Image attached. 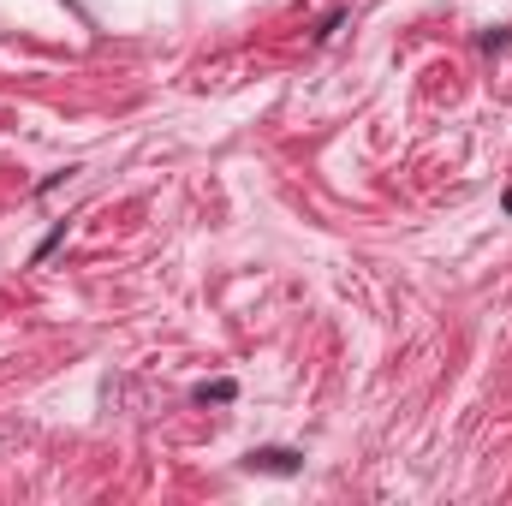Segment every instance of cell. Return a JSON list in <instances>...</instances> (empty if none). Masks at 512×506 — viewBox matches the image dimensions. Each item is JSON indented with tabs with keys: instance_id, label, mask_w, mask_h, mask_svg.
<instances>
[{
	"instance_id": "6da1fadb",
	"label": "cell",
	"mask_w": 512,
	"mask_h": 506,
	"mask_svg": "<svg viewBox=\"0 0 512 506\" xmlns=\"http://www.w3.org/2000/svg\"><path fill=\"white\" fill-rule=\"evenodd\" d=\"M251 471H274V477H286V471H298V453H286V447H262V453H251Z\"/></svg>"
},
{
	"instance_id": "7a4b0ae2",
	"label": "cell",
	"mask_w": 512,
	"mask_h": 506,
	"mask_svg": "<svg viewBox=\"0 0 512 506\" xmlns=\"http://www.w3.org/2000/svg\"><path fill=\"white\" fill-rule=\"evenodd\" d=\"M197 399H215L221 405V399H233V381H209V387H197Z\"/></svg>"
},
{
	"instance_id": "3957f363",
	"label": "cell",
	"mask_w": 512,
	"mask_h": 506,
	"mask_svg": "<svg viewBox=\"0 0 512 506\" xmlns=\"http://www.w3.org/2000/svg\"><path fill=\"white\" fill-rule=\"evenodd\" d=\"M507 209H512V191H507Z\"/></svg>"
}]
</instances>
